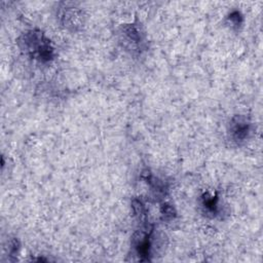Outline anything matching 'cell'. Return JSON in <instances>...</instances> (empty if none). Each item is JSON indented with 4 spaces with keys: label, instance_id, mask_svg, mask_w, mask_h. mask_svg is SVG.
Returning a JSON list of instances; mask_svg holds the SVG:
<instances>
[{
    "label": "cell",
    "instance_id": "1",
    "mask_svg": "<svg viewBox=\"0 0 263 263\" xmlns=\"http://www.w3.org/2000/svg\"><path fill=\"white\" fill-rule=\"evenodd\" d=\"M23 48L34 59L47 62L53 55V48L49 40L40 31H29L23 36Z\"/></svg>",
    "mask_w": 263,
    "mask_h": 263
},
{
    "label": "cell",
    "instance_id": "2",
    "mask_svg": "<svg viewBox=\"0 0 263 263\" xmlns=\"http://www.w3.org/2000/svg\"><path fill=\"white\" fill-rule=\"evenodd\" d=\"M228 133L235 142L243 141L250 133V122L246 117L235 116L231 119Z\"/></svg>",
    "mask_w": 263,
    "mask_h": 263
},
{
    "label": "cell",
    "instance_id": "3",
    "mask_svg": "<svg viewBox=\"0 0 263 263\" xmlns=\"http://www.w3.org/2000/svg\"><path fill=\"white\" fill-rule=\"evenodd\" d=\"M202 206L210 212L211 214L217 213L218 209V197L213 196V195H208L205 194L204 197H202Z\"/></svg>",
    "mask_w": 263,
    "mask_h": 263
}]
</instances>
